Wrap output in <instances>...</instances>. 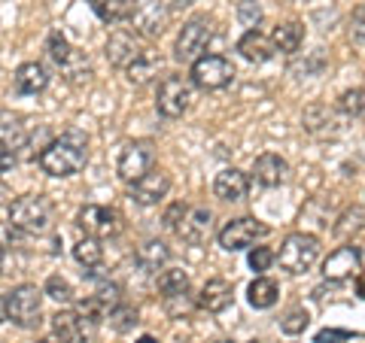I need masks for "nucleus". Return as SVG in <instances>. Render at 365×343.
Returning <instances> with one entry per match:
<instances>
[{
  "instance_id": "43",
  "label": "nucleus",
  "mask_w": 365,
  "mask_h": 343,
  "mask_svg": "<svg viewBox=\"0 0 365 343\" xmlns=\"http://www.w3.org/2000/svg\"><path fill=\"white\" fill-rule=\"evenodd\" d=\"M16 162H19L16 152H13V149H6V146L0 143V174H6V170H13V167H16Z\"/></svg>"
},
{
  "instance_id": "2",
  "label": "nucleus",
  "mask_w": 365,
  "mask_h": 343,
  "mask_svg": "<svg viewBox=\"0 0 365 343\" xmlns=\"http://www.w3.org/2000/svg\"><path fill=\"white\" fill-rule=\"evenodd\" d=\"M9 225L31 237L49 234L55 225V210L43 194H21V198L9 204Z\"/></svg>"
},
{
  "instance_id": "7",
  "label": "nucleus",
  "mask_w": 365,
  "mask_h": 343,
  "mask_svg": "<svg viewBox=\"0 0 365 343\" xmlns=\"http://www.w3.org/2000/svg\"><path fill=\"white\" fill-rule=\"evenodd\" d=\"M168 19H170V0H134L128 21H131L137 37L155 40L165 33Z\"/></svg>"
},
{
  "instance_id": "22",
  "label": "nucleus",
  "mask_w": 365,
  "mask_h": 343,
  "mask_svg": "<svg viewBox=\"0 0 365 343\" xmlns=\"http://www.w3.org/2000/svg\"><path fill=\"white\" fill-rule=\"evenodd\" d=\"M0 143L13 152L25 149V146L31 143V131H28L25 119L13 110H0Z\"/></svg>"
},
{
  "instance_id": "8",
  "label": "nucleus",
  "mask_w": 365,
  "mask_h": 343,
  "mask_svg": "<svg viewBox=\"0 0 365 343\" xmlns=\"http://www.w3.org/2000/svg\"><path fill=\"white\" fill-rule=\"evenodd\" d=\"M271 228L265 222L253 219V216H241V219L225 222V228L220 231V246L225 253H241V249L256 246L262 237H268Z\"/></svg>"
},
{
  "instance_id": "3",
  "label": "nucleus",
  "mask_w": 365,
  "mask_h": 343,
  "mask_svg": "<svg viewBox=\"0 0 365 343\" xmlns=\"http://www.w3.org/2000/svg\"><path fill=\"white\" fill-rule=\"evenodd\" d=\"M49 58L55 61V67L61 70V76L67 79V83L83 85V83H88V79H91L88 55L83 49H76V46L67 43L61 31H52V37H49Z\"/></svg>"
},
{
  "instance_id": "6",
  "label": "nucleus",
  "mask_w": 365,
  "mask_h": 343,
  "mask_svg": "<svg viewBox=\"0 0 365 343\" xmlns=\"http://www.w3.org/2000/svg\"><path fill=\"white\" fill-rule=\"evenodd\" d=\"M213 40V21L207 16H195L189 19L186 25L180 28L177 43H174V58L180 64H195L198 58H204V49Z\"/></svg>"
},
{
  "instance_id": "33",
  "label": "nucleus",
  "mask_w": 365,
  "mask_h": 343,
  "mask_svg": "<svg viewBox=\"0 0 365 343\" xmlns=\"http://www.w3.org/2000/svg\"><path fill=\"white\" fill-rule=\"evenodd\" d=\"M326 52L323 49H314V52H307L304 55V61H292L289 64V73H295L299 79H311V76H319L326 70Z\"/></svg>"
},
{
  "instance_id": "12",
  "label": "nucleus",
  "mask_w": 365,
  "mask_h": 343,
  "mask_svg": "<svg viewBox=\"0 0 365 343\" xmlns=\"http://www.w3.org/2000/svg\"><path fill=\"white\" fill-rule=\"evenodd\" d=\"M235 79V64L222 55H204L192 64V85L201 91H220Z\"/></svg>"
},
{
  "instance_id": "23",
  "label": "nucleus",
  "mask_w": 365,
  "mask_h": 343,
  "mask_svg": "<svg viewBox=\"0 0 365 343\" xmlns=\"http://www.w3.org/2000/svg\"><path fill=\"white\" fill-rule=\"evenodd\" d=\"M49 85V73L40 61H25L16 67L13 73V88L16 95H40V91Z\"/></svg>"
},
{
  "instance_id": "50",
  "label": "nucleus",
  "mask_w": 365,
  "mask_h": 343,
  "mask_svg": "<svg viewBox=\"0 0 365 343\" xmlns=\"http://www.w3.org/2000/svg\"><path fill=\"white\" fill-rule=\"evenodd\" d=\"M0 265H4V243H0Z\"/></svg>"
},
{
  "instance_id": "35",
  "label": "nucleus",
  "mask_w": 365,
  "mask_h": 343,
  "mask_svg": "<svg viewBox=\"0 0 365 343\" xmlns=\"http://www.w3.org/2000/svg\"><path fill=\"white\" fill-rule=\"evenodd\" d=\"M107 322H110L113 331L125 334V331H134V325L140 322V313H137V307H131V304H119V307H113L110 310Z\"/></svg>"
},
{
  "instance_id": "32",
  "label": "nucleus",
  "mask_w": 365,
  "mask_h": 343,
  "mask_svg": "<svg viewBox=\"0 0 365 343\" xmlns=\"http://www.w3.org/2000/svg\"><path fill=\"white\" fill-rule=\"evenodd\" d=\"M73 258L83 265L86 270H95L101 268V261H104V246H101V240L98 237H79L76 243H73Z\"/></svg>"
},
{
  "instance_id": "25",
  "label": "nucleus",
  "mask_w": 365,
  "mask_h": 343,
  "mask_svg": "<svg viewBox=\"0 0 365 343\" xmlns=\"http://www.w3.org/2000/svg\"><path fill=\"white\" fill-rule=\"evenodd\" d=\"M170 258V249L165 240H146V243H140V249H137V268H140L143 273H158Z\"/></svg>"
},
{
  "instance_id": "4",
  "label": "nucleus",
  "mask_w": 365,
  "mask_h": 343,
  "mask_svg": "<svg viewBox=\"0 0 365 343\" xmlns=\"http://www.w3.org/2000/svg\"><path fill=\"white\" fill-rule=\"evenodd\" d=\"M319 258V237L317 234H304V231H295L283 240L280 253H277V261L280 268L299 277V273H307L314 268V261Z\"/></svg>"
},
{
  "instance_id": "26",
  "label": "nucleus",
  "mask_w": 365,
  "mask_h": 343,
  "mask_svg": "<svg viewBox=\"0 0 365 343\" xmlns=\"http://www.w3.org/2000/svg\"><path fill=\"white\" fill-rule=\"evenodd\" d=\"M271 43H274V49H277V52L295 55L302 49V43H304L302 21H280V25L274 28V33H271Z\"/></svg>"
},
{
  "instance_id": "9",
  "label": "nucleus",
  "mask_w": 365,
  "mask_h": 343,
  "mask_svg": "<svg viewBox=\"0 0 365 343\" xmlns=\"http://www.w3.org/2000/svg\"><path fill=\"white\" fill-rule=\"evenodd\" d=\"M76 228H83L88 237L107 240V237H119L125 222H122L119 210L101 207V204H86V207L76 213Z\"/></svg>"
},
{
  "instance_id": "21",
  "label": "nucleus",
  "mask_w": 365,
  "mask_h": 343,
  "mask_svg": "<svg viewBox=\"0 0 365 343\" xmlns=\"http://www.w3.org/2000/svg\"><path fill=\"white\" fill-rule=\"evenodd\" d=\"M52 334L64 337L67 343H83V340H88L91 334H95V328H91L76 310H64V313L52 316Z\"/></svg>"
},
{
  "instance_id": "44",
  "label": "nucleus",
  "mask_w": 365,
  "mask_h": 343,
  "mask_svg": "<svg viewBox=\"0 0 365 343\" xmlns=\"http://www.w3.org/2000/svg\"><path fill=\"white\" fill-rule=\"evenodd\" d=\"M37 343H67L64 337H58V334H46V337H40Z\"/></svg>"
},
{
  "instance_id": "34",
  "label": "nucleus",
  "mask_w": 365,
  "mask_h": 343,
  "mask_svg": "<svg viewBox=\"0 0 365 343\" xmlns=\"http://www.w3.org/2000/svg\"><path fill=\"white\" fill-rule=\"evenodd\" d=\"M338 112L347 119H365V88H347L338 97Z\"/></svg>"
},
{
  "instance_id": "42",
  "label": "nucleus",
  "mask_w": 365,
  "mask_h": 343,
  "mask_svg": "<svg viewBox=\"0 0 365 343\" xmlns=\"http://www.w3.org/2000/svg\"><path fill=\"white\" fill-rule=\"evenodd\" d=\"M353 334L350 331H335V328H326L317 334V343H338V340H350Z\"/></svg>"
},
{
  "instance_id": "37",
  "label": "nucleus",
  "mask_w": 365,
  "mask_h": 343,
  "mask_svg": "<svg viewBox=\"0 0 365 343\" xmlns=\"http://www.w3.org/2000/svg\"><path fill=\"white\" fill-rule=\"evenodd\" d=\"M43 292L49 295L52 301H58V304H71V301H73V285L67 283L64 277H58V273L46 280V289H43Z\"/></svg>"
},
{
  "instance_id": "27",
  "label": "nucleus",
  "mask_w": 365,
  "mask_h": 343,
  "mask_svg": "<svg viewBox=\"0 0 365 343\" xmlns=\"http://www.w3.org/2000/svg\"><path fill=\"white\" fill-rule=\"evenodd\" d=\"M158 292L162 298L170 304V301H182L189 295V273L182 268H168L158 273Z\"/></svg>"
},
{
  "instance_id": "1",
  "label": "nucleus",
  "mask_w": 365,
  "mask_h": 343,
  "mask_svg": "<svg viewBox=\"0 0 365 343\" xmlns=\"http://www.w3.org/2000/svg\"><path fill=\"white\" fill-rule=\"evenodd\" d=\"M37 162L49 176H73L88 162V137L76 128H67L37 155Z\"/></svg>"
},
{
  "instance_id": "51",
  "label": "nucleus",
  "mask_w": 365,
  "mask_h": 343,
  "mask_svg": "<svg viewBox=\"0 0 365 343\" xmlns=\"http://www.w3.org/2000/svg\"><path fill=\"white\" fill-rule=\"evenodd\" d=\"M359 253H362V265H365V246H359Z\"/></svg>"
},
{
  "instance_id": "49",
  "label": "nucleus",
  "mask_w": 365,
  "mask_h": 343,
  "mask_svg": "<svg viewBox=\"0 0 365 343\" xmlns=\"http://www.w3.org/2000/svg\"><path fill=\"white\" fill-rule=\"evenodd\" d=\"M137 343H158V340H155V337H150V334H143V337L137 340Z\"/></svg>"
},
{
  "instance_id": "39",
  "label": "nucleus",
  "mask_w": 365,
  "mask_h": 343,
  "mask_svg": "<svg viewBox=\"0 0 365 343\" xmlns=\"http://www.w3.org/2000/svg\"><path fill=\"white\" fill-rule=\"evenodd\" d=\"M350 40L359 49H365V4L353 9V16H350Z\"/></svg>"
},
{
  "instance_id": "38",
  "label": "nucleus",
  "mask_w": 365,
  "mask_h": 343,
  "mask_svg": "<svg viewBox=\"0 0 365 343\" xmlns=\"http://www.w3.org/2000/svg\"><path fill=\"white\" fill-rule=\"evenodd\" d=\"M262 4L259 0H241L237 4V21H241L244 28H250V31H256L259 28V21H262Z\"/></svg>"
},
{
  "instance_id": "14",
  "label": "nucleus",
  "mask_w": 365,
  "mask_h": 343,
  "mask_svg": "<svg viewBox=\"0 0 365 343\" xmlns=\"http://www.w3.org/2000/svg\"><path fill=\"white\" fill-rule=\"evenodd\" d=\"M104 52H107V61L113 67H119V70H128V67L146 52V46L140 43V37H137L134 31H113Z\"/></svg>"
},
{
  "instance_id": "17",
  "label": "nucleus",
  "mask_w": 365,
  "mask_h": 343,
  "mask_svg": "<svg viewBox=\"0 0 365 343\" xmlns=\"http://www.w3.org/2000/svg\"><path fill=\"white\" fill-rule=\"evenodd\" d=\"M177 234H180V240H186V243H192V246L207 243L210 234H213V210L189 207L186 219H182V225L177 228Z\"/></svg>"
},
{
  "instance_id": "16",
  "label": "nucleus",
  "mask_w": 365,
  "mask_h": 343,
  "mask_svg": "<svg viewBox=\"0 0 365 343\" xmlns=\"http://www.w3.org/2000/svg\"><path fill=\"white\" fill-rule=\"evenodd\" d=\"M362 268V253L356 246H338L335 253H329V258L323 261V277L341 283V280H350L353 273Z\"/></svg>"
},
{
  "instance_id": "47",
  "label": "nucleus",
  "mask_w": 365,
  "mask_h": 343,
  "mask_svg": "<svg viewBox=\"0 0 365 343\" xmlns=\"http://www.w3.org/2000/svg\"><path fill=\"white\" fill-rule=\"evenodd\" d=\"M356 292H359V298H365V277L356 283Z\"/></svg>"
},
{
  "instance_id": "10",
  "label": "nucleus",
  "mask_w": 365,
  "mask_h": 343,
  "mask_svg": "<svg viewBox=\"0 0 365 343\" xmlns=\"http://www.w3.org/2000/svg\"><path fill=\"white\" fill-rule=\"evenodd\" d=\"M192 107V83L186 76H165L155 91V110L165 119H180Z\"/></svg>"
},
{
  "instance_id": "29",
  "label": "nucleus",
  "mask_w": 365,
  "mask_h": 343,
  "mask_svg": "<svg viewBox=\"0 0 365 343\" xmlns=\"http://www.w3.org/2000/svg\"><path fill=\"white\" fill-rule=\"evenodd\" d=\"M158 70H162V58H158L153 49H146L125 73H128V83H131V85H146L150 79L158 76Z\"/></svg>"
},
{
  "instance_id": "20",
  "label": "nucleus",
  "mask_w": 365,
  "mask_h": 343,
  "mask_svg": "<svg viewBox=\"0 0 365 343\" xmlns=\"http://www.w3.org/2000/svg\"><path fill=\"white\" fill-rule=\"evenodd\" d=\"M235 301V289H232V283L222 280V277H213L201 285V295H198V307L201 310H207V313H222L225 307H232Z\"/></svg>"
},
{
  "instance_id": "31",
  "label": "nucleus",
  "mask_w": 365,
  "mask_h": 343,
  "mask_svg": "<svg viewBox=\"0 0 365 343\" xmlns=\"http://www.w3.org/2000/svg\"><path fill=\"white\" fill-rule=\"evenodd\" d=\"M365 228V207H359V204H353V207H347L344 213L335 219L332 225V231L338 240H350V237H356L359 231Z\"/></svg>"
},
{
  "instance_id": "52",
  "label": "nucleus",
  "mask_w": 365,
  "mask_h": 343,
  "mask_svg": "<svg viewBox=\"0 0 365 343\" xmlns=\"http://www.w3.org/2000/svg\"><path fill=\"white\" fill-rule=\"evenodd\" d=\"M216 343H235V340H216Z\"/></svg>"
},
{
  "instance_id": "13",
  "label": "nucleus",
  "mask_w": 365,
  "mask_h": 343,
  "mask_svg": "<svg viewBox=\"0 0 365 343\" xmlns=\"http://www.w3.org/2000/svg\"><path fill=\"white\" fill-rule=\"evenodd\" d=\"M302 128L311 137H317V140L338 137L341 134V112H338V107H329V104H311L302 112Z\"/></svg>"
},
{
  "instance_id": "41",
  "label": "nucleus",
  "mask_w": 365,
  "mask_h": 343,
  "mask_svg": "<svg viewBox=\"0 0 365 343\" xmlns=\"http://www.w3.org/2000/svg\"><path fill=\"white\" fill-rule=\"evenodd\" d=\"M274 258H277V255H274L268 246H256L253 253H250V268H253L256 273H262V270H268L274 265Z\"/></svg>"
},
{
  "instance_id": "19",
  "label": "nucleus",
  "mask_w": 365,
  "mask_h": 343,
  "mask_svg": "<svg viewBox=\"0 0 365 343\" xmlns=\"http://www.w3.org/2000/svg\"><path fill=\"white\" fill-rule=\"evenodd\" d=\"M247 191H250V179L244 170H237V167H222L213 179V194L220 201H228V204L244 201Z\"/></svg>"
},
{
  "instance_id": "24",
  "label": "nucleus",
  "mask_w": 365,
  "mask_h": 343,
  "mask_svg": "<svg viewBox=\"0 0 365 343\" xmlns=\"http://www.w3.org/2000/svg\"><path fill=\"white\" fill-rule=\"evenodd\" d=\"M237 52H241L250 64H268L277 49H274L271 37H265L262 31H247L244 37L237 40Z\"/></svg>"
},
{
  "instance_id": "28",
  "label": "nucleus",
  "mask_w": 365,
  "mask_h": 343,
  "mask_svg": "<svg viewBox=\"0 0 365 343\" xmlns=\"http://www.w3.org/2000/svg\"><path fill=\"white\" fill-rule=\"evenodd\" d=\"M277 298H280V285L271 277H256L247 285V301H250V307H256V310H271V307L277 304Z\"/></svg>"
},
{
  "instance_id": "15",
  "label": "nucleus",
  "mask_w": 365,
  "mask_h": 343,
  "mask_svg": "<svg viewBox=\"0 0 365 343\" xmlns=\"http://www.w3.org/2000/svg\"><path fill=\"white\" fill-rule=\"evenodd\" d=\"M170 191V176L165 174V170L153 167L146 176H140L137 182H131V201L140 204V207H153V204H158L162 198H168Z\"/></svg>"
},
{
  "instance_id": "45",
  "label": "nucleus",
  "mask_w": 365,
  "mask_h": 343,
  "mask_svg": "<svg viewBox=\"0 0 365 343\" xmlns=\"http://www.w3.org/2000/svg\"><path fill=\"white\" fill-rule=\"evenodd\" d=\"M192 4H195V0H170V6H174V9H186Z\"/></svg>"
},
{
  "instance_id": "30",
  "label": "nucleus",
  "mask_w": 365,
  "mask_h": 343,
  "mask_svg": "<svg viewBox=\"0 0 365 343\" xmlns=\"http://www.w3.org/2000/svg\"><path fill=\"white\" fill-rule=\"evenodd\" d=\"M88 6L95 9V16L107 25H116V21L131 19L134 0H88Z\"/></svg>"
},
{
  "instance_id": "11",
  "label": "nucleus",
  "mask_w": 365,
  "mask_h": 343,
  "mask_svg": "<svg viewBox=\"0 0 365 343\" xmlns=\"http://www.w3.org/2000/svg\"><path fill=\"white\" fill-rule=\"evenodd\" d=\"M155 162V149L150 140H131L122 146L119 152V162H116V174L125 182H137L140 176H146L153 170Z\"/></svg>"
},
{
  "instance_id": "36",
  "label": "nucleus",
  "mask_w": 365,
  "mask_h": 343,
  "mask_svg": "<svg viewBox=\"0 0 365 343\" xmlns=\"http://www.w3.org/2000/svg\"><path fill=\"white\" fill-rule=\"evenodd\" d=\"M311 325V313L304 310V307H292V310H287V316L280 319V331L283 334H304V328Z\"/></svg>"
},
{
  "instance_id": "5",
  "label": "nucleus",
  "mask_w": 365,
  "mask_h": 343,
  "mask_svg": "<svg viewBox=\"0 0 365 343\" xmlns=\"http://www.w3.org/2000/svg\"><path fill=\"white\" fill-rule=\"evenodd\" d=\"M43 295L37 285L31 283H21L16 285L13 292L6 295V319L19 328H37L40 325V316H43Z\"/></svg>"
},
{
  "instance_id": "48",
  "label": "nucleus",
  "mask_w": 365,
  "mask_h": 343,
  "mask_svg": "<svg viewBox=\"0 0 365 343\" xmlns=\"http://www.w3.org/2000/svg\"><path fill=\"white\" fill-rule=\"evenodd\" d=\"M0 322H6V301H0Z\"/></svg>"
},
{
  "instance_id": "46",
  "label": "nucleus",
  "mask_w": 365,
  "mask_h": 343,
  "mask_svg": "<svg viewBox=\"0 0 365 343\" xmlns=\"http://www.w3.org/2000/svg\"><path fill=\"white\" fill-rule=\"evenodd\" d=\"M6 198H9V189H6V182L0 179V204H6Z\"/></svg>"
},
{
  "instance_id": "40",
  "label": "nucleus",
  "mask_w": 365,
  "mask_h": 343,
  "mask_svg": "<svg viewBox=\"0 0 365 343\" xmlns=\"http://www.w3.org/2000/svg\"><path fill=\"white\" fill-rule=\"evenodd\" d=\"M186 213H189V207H186V204H182V201L170 204V207L165 210V216H162L165 228H170V231H177V228L182 225V219H186Z\"/></svg>"
},
{
  "instance_id": "18",
  "label": "nucleus",
  "mask_w": 365,
  "mask_h": 343,
  "mask_svg": "<svg viewBox=\"0 0 365 343\" xmlns=\"http://www.w3.org/2000/svg\"><path fill=\"white\" fill-rule=\"evenodd\" d=\"M253 179L259 182V186H265V189L283 186V182L289 179V164H287V158H280L277 152L259 155L256 162H253Z\"/></svg>"
}]
</instances>
